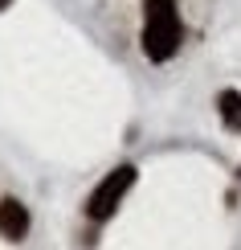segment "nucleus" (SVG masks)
Segmentation results:
<instances>
[{"label": "nucleus", "instance_id": "nucleus-1", "mask_svg": "<svg viewBox=\"0 0 241 250\" xmlns=\"http://www.w3.org/2000/svg\"><path fill=\"white\" fill-rule=\"evenodd\" d=\"M180 37H184V25H180L176 0H148L143 4V33H139L143 54L151 62H167L180 49Z\"/></svg>", "mask_w": 241, "mask_h": 250}, {"label": "nucleus", "instance_id": "nucleus-2", "mask_svg": "<svg viewBox=\"0 0 241 250\" xmlns=\"http://www.w3.org/2000/svg\"><path fill=\"white\" fill-rule=\"evenodd\" d=\"M131 185H135V164H119L114 172H107L98 181V189L90 193V201H86V217L90 222H107V217H114V209H119V201L127 197Z\"/></svg>", "mask_w": 241, "mask_h": 250}, {"label": "nucleus", "instance_id": "nucleus-3", "mask_svg": "<svg viewBox=\"0 0 241 250\" xmlns=\"http://www.w3.org/2000/svg\"><path fill=\"white\" fill-rule=\"evenodd\" d=\"M25 234H29V209L17 197H4L0 201V238L4 242H20Z\"/></svg>", "mask_w": 241, "mask_h": 250}, {"label": "nucleus", "instance_id": "nucleus-4", "mask_svg": "<svg viewBox=\"0 0 241 250\" xmlns=\"http://www.w3.org/2000/svg\"><path fill=\"white\" fill-rule=\"evenodd\" d=\"M217 111H221V123L229 131H241V90H221L217 95Z\"/></svg>", "mask_w": 241, "mask_h": 250}, {"label": "nucleus", "instance_id": "nucleus-5", "mask_svg": "<svg viewBox=\"0 0 241 250\" xmlns=\"http://www.w3.org/2000/svg\"><path fill=\"white\" fill-rule=\"evenodd\" d=\"M8 4H13V0H0V8H8Z\"/></svg>", "mask_w": 241, "mask_h": 250}]
</instances>
